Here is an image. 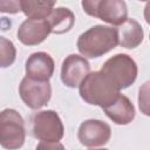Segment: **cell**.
Returning <instances> with one entry per match:
<instances>
[{"instance_id": "obj_3", "label": "cell", "mask_w": 150, "mask_h": 150, "mask_svg": "<svg viewBox=\"0 0 150 150\" xmlns=\"http://www.w3.org/2000/svg\"><path fill=\"white\" fill-rule=\"evenodd\" d=\"M100 71L121 90L130 87L135 82L138 69L131 56L127 54H116L103 63Z\"/></svg>"}, {"instance_id": "obj_8", "label": "cell", "mask_w": 150, "mask_h": 150, "mask_svg": "<svg viewBox=\"0 0 150 150\" xmlns=\"http://www.w3.org/2000/svg\"><path fill=\"white\" fill-rule=\"evenodd\" d=\"M111 137V129L109 124L101 120H87L81 123L77 138L80 143L88 148L101 146L108 143Z\"/></svg>"}, {"instance_id": "obj_20", "label": "cell", "mask_w": 150, "mask_h": 150, "mask_svg": "<svg viewBox=\"0 0 150 150\" xmlns=\"http://www.w3.org/2000/svg\"><path fill=\"white\" fill-rule=\"evenodd\" d=\"M90 150H108V149H90Z\"/></svg>"}, {"instance_id": "obj_16", "label": "cell", "mask_w": 150, "mask_h": 150, "mask_svg": "<svg viewBox=\"0 0 150 150\" xmlns=\"http://www.w3.org/2000/svg\"><path fill=\"white\" fill-rule=\"evenodd\" d=\"M16 57V49L14 43L0 36V68H7L12 66Z\"/></svg>"}, {"instance_id": "obj_15", "label": "cell", "mask_w": 150, "mask_h": 150, "mask_svg": "<svg viewBox=\"0 0 150 150\" xmlns=\"http://www.w3.org/2000/svg\"><path fill=\"white\" fill-rule=\"evenodd\" d=\"M21 11L23 14L32 20H46L52 13L55 1H30L21 0Z\"/></svg>"}, {"instance_id": "obj_2", "label": "cell", "mask_w": 150, "mask_h": 150, "mask_svg": "<svg viewBox=\"0 0 150 150\" xmlns=\"http://www.w3.org/2000/svg\"><path fill=\"white\" fill-rule=\"evenodd\" d=\"M117 45L116 28L103 25L93 26L77 39V49L84 59L100 57L114 49Z\"/></svg>"}, {"instance_id": "obj_6", "label": "cell", "mask_w": 150, "mask_h": 150, "mask_svg": "<svg viewBox=\"0 0 150 150\" xmlns=\"http://www.w3.org/2000/svg\"><path fill=\"white\" fill-rule=\"evenodd\" d=\"M32 132L42 142H59L63 137L64 128L56 111L42 110L32 118Z\"/></svg>"}, {"instance_id": "obj_4", "label": "cell", "mask_w": 150, "mask_h": 150, "mask_svg": "<svg viewBox=\"0 0 150 150\" xmlns=\"http://www.w3.org/2000/svg\"><path fill=\"white\" fill-rule=\"evenodd\" d=\"M26 129L22 116L14 109L0 111V145L7 150H16L25 143Z\"/></svg>"}, {"instance_id": "obj_1", "label": "cell", "mask_w": 150, "mask_h": 150, "mask_svg": "<svg viewBox=\"0 0 150 150\" xmlns=\"http://www.w3.org/2000/svg\"><path fill=\"white\" fill-rule=\"evenodd\" d=\"M79 91L84 102L102 109L114 103L120 95V90L101 71L89 73L80 83Z\"/></svg>"}, {"instance_id": "obj_5", "label": "cell", "mask_w": 150, "mask_h": 150, "mask_svg": "<svg viewBox=\"0 0 150 150\" xmlns=\"http://www.w3.org/2000/svg\"><path fill=\"white\" fill-rule=\"evenodd\" d=\"M81 5L88 15L114 26H120L128 19L127 4L122 0H84Z\"/></svg>"}, {"instance_id": "obj_12", "label": "cell", "mask_w": 150, "mask_h": 150, "mask_svg": "<svg viewBox=\"0 0 150 150\" xmlns=\"http://www.w3.org/2000/svg\"><path fill=\"white\" fill-rule=\"evenodd\" d=\"M103 110L105 115L114 123L120 124V125H125L132 122V120L135 118V114H136L135 107L131 103V101L122 94L118 95V97L116 98L114 103L103 108Z\"/></svg>"}, {"instance_id": "obj_11", "label": "cell", "mask_w": 150, "mask_h": 150, "mask_svg": "<svg viewBox=\"0 0 150 150\" xmlns=\"http://www.w3.org/2000/svg\"><path fill=\"white\" fill-rule=\"evenodd\" d=\"M50 29L46 20H25L18 29V39L26 46H35L43 42L49 35Z\"/></svg>"}, {"instance_id": "obj_9", "label": "cell", "mask_w": 150, "mask_h": 150, "mask_svg": "<svg viewBox=\"0 0 150 150\" xmlns=\"http://www.w3.org/2000/svg\"><path fill=\"white\" fill-rule=\"evenodd\" d=\"M90 73L89 62L80 55L71 54L67 56L61 66V81L69 88H76L83 79Z\"/></svg>"}, {"instance_id": "obj_14", "label": "cell", "mask_w": 150, "mask_h": 150, "mask_svg": "<svg viewBox=\"0 0 150 150\" xmlns=\"http://www.w3.org/2000/svg\"><path fill=\"white\" fill-rule=\"evenodd\" d=\"M50 33L54 34H63L66 32H69L75 22V15L74 13L66 7H57L53 8L49 16L46 19Z\"/></svg>"}, {"instance_id": "obj_13", "label": "cell", "mask_w": 150, "mask_h": 150, "mask_svg": "<svg viewBox=\"0 0 150 150\" xmlns=\"http://www.w3.org/2000/svg\"><path fill=\"white\" fill-rule=\"evenodd\" d=\"M116 30L118 45L128 49L138 47L144 38L142 26L135 19H127L122 25L118 26V28H116Z\"/></svg>"}, {"instance_id": "obj_19", "label": "cell", "mask_w": 150, "mask_h": 150, "mask_svg": "<svg viewBox=\"0 0 150 150\" xmlns=\"http://www.w3.org/2000/svg\"><path fill=\"white\" fill-rule=\"evenodd\" d=\"M35 150H66L60 142H40Z\"/></svg>"}, {"instance_id": "obj_18", "label": "cell", "mask_w": 150, "mask_h": 150, "mask_svg": "<svg viewBox=\"0 0 150 150\" xmlns=\"http://www.w3.org/2000/svg\"><path fill=\"white\" fill-rule=\"evenodd\" d=\"M148 84H149V82L144 83V86L139 89V96H138L139 109H142V111L145 115H149V112H148Z\"/></svg>"}, {"instance_id": "obj_17", "label": "cell", "mask_w": 150, "mask_h": 150, "mask_svg": "<svg viewBox=\"0 0 150 150\" xmlns=\"http://www.w3.org/2000/svg\"><path fill=\"white\" fill-rule=\"evenodd\" d=\"M21 11V5L20 1H14V0H0V12L4 13H9V14H15Z\"/></svg>"}, {"instance_id": "obj_10", "label": "cell", "mask_w": 150, "mask_h": 150, "mask_svg": "<svg viewBox=\"0 0 150 150\" xmlns=\"http://www.w3.org/2000/svg\"><path fill=\"white\" fill-rule=\"evenodd\" d=\"M55 63L53 57L45 53H33L26 61V76L35 81H49L53 76Z\"/></svg>"}, {"instance_id": "obj_7", "label": "cell", "mask_w": 150, "mask_h": 150, "mask_svg": "<svg viewBox=\"0 0 150 150\" xmlns=\"http://www.w3.org/2000/svg\"><path fill=\"white\" fill-rule=\"evenodd\" d=\"M19 94L27 107L30 109H40L49 102L52 87L49 81H35L26 76L21 80Z\"/></svg>"}]
</instances>
